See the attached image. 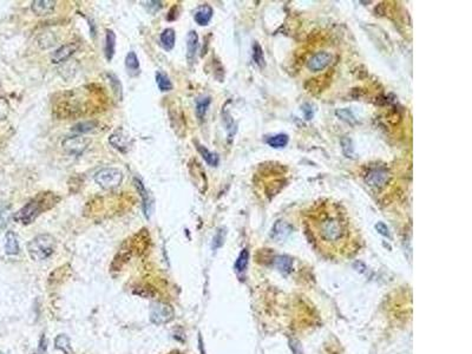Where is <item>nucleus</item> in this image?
Masks as SVG:
<instances>
[{
    "instance_id": "obj_15",
    "label": "nucleus",
    "mask_w": 472,
    "mask_h": 354,
    "mask_svg": "<svg viewBox=\"0 0 472 354\" xmlns=\"http://www.w3.org/2000/svg\"><path fill=\"white\" fill-rule=\"evenodd\" d=\"M19 241L17 235L12 230H8L5 235V252L8 255H17L19 253Z\"/></svg>"
},
{
    "instance_id": "obj_35",
    "label": "nucleus",
    "mask_w": 472,
    "mask_h": 354,
    "mask_svg": "<svg viewBox=\"0 0 472 354\" xmlns=\"http://www.w3.org/2000/svg\"><path fill=\"white\" fill-rule=\"evenodd\" d=\"M0 354H5V353H2V352H0Z\"/></svg>"
},
{
    "instance_id": "obj_34",
    "label": "nucleus",
    "mask_w": 472,
    "mask_h": 354,
    "mask_svg": "<svg viewBox=\"0 0 472 354\" xmlns=\"http://www.w3.org/2000/svg\"><path fill=\"white\" fill-rule=\"evenodd\" d=\"M169 354H182V353H179V352H177V351H174V352H171Z\"/></svg>"
},
{
    "instance_id": "obj_12",
    "label": "nucleus",
    "mask_w": 472,
    "mask_h": 354,
    "mask_svg": "<svg viewBox=\"0 0 472 354\" xmlns=\"http://www.w3.org/2000/svg\"><path fill=\"white\" fill-rule=\"evenodd\" d=\"M212 14H214V11H212L211 6L209 5H201L196 8L194 14V19L195 22L199 24L200 26H206L208 25L209 22L211 20Z\"/></svg>"
},
{
    "instance_id": "obj_24",
    "label": "nucleus",
    "mask_w": 472,
    "mask_h": 354,
    "mask_svg": "<svg viewBox=\"0 0 472 354\" xmlns=\"http://www.w3.org/2000/svg\"><path fill=\"white\" fill-rule=\"evenodd\" d=\"M288 141H289V138H288L287 135L279 134V135L273 136V137L268 138L267 143L269 144L271 148H274V149H281V148H285L286 146H287Z\"/></svg>"
},
{
    "instance_id": "obj_13",
    "label": "nucleus",
    "mask_w": 472,
    "mask_h": 354,
    "mask_svg": "<svg viewBox=\"0 0 472 354\" xmlns=\"http://www.w3.org/2000/svg\"><path fill=\"white\" fill-rule=\"evenodd\" d=\"M56 7V1H50V0H37V1L32 2V11L37 16H49V14L53 13Z\"/></svg>"
},
{
    "instance_id": "obj_33",
    "label": "nucleus",
    "mask_w": 472,
    "mask_h": 354,
    "mask_svg": "<svg viewBox=\"0 0 472 354\" xmlns=\"http://www.w3.org/2000/svg\"><path fill=\"white\" fill-rule=\"evenodd\" d=\"M7 212H5L4 210H0V228H4L7 223Z\"/></svg>"
},
{
    "instance_id": "obj_6",
    "label": "nucleus",
    "mask_w": 472,
    "mask_h": 354,
    "mask_svg": "<svg viewBox=\"0 0 472 354\" xmlns=\"http://www.w3.org/2000/svg\"><path fill=\"white\" fill-rule=\"evenodd\" d=\"M90 143H91L90 138L77 135V136H72V137L65 138L63 143H61V146H63L65 151L69 152L70 155L79 156L88 149V147L90 146Z\"/></svg>"
},
{
    "instance_id": "obj_10",
    "label": "nucleus",
    "mask_w": 472,
    "mask_h": 354,
    "mask_svg": "<svg viewBox=\"0 0 472 354\" xmlns=\"http://www.w3.org/2000/svg\"><path fill=\"white\" fill-rule=\"evenodd\" d=\"M76 50H77V45H75V44H66V45L59 47L58 50H56V51L53 52L51 57L52 63L59 64V63H63L65 60H67V59H69L71 56L76 52Z\"/></svg>"
},
{
    "instance_id": "obj_32",
    "label": "nucleus",
    "mask_w": 472,
    "mask_h": 354,
    "mask_svg": "<svg viewBox=\"0 0 472 354\" xmlns=\"http://www.w3.org/2000/svg\"><path fill=\"white\" fill-rule=\"evenodd\" d=\"M147 8L148 10L151 11V8H153V12L161 10L162 8V2L161 1H148L147 2Z\"/></svg>"
},
{
    "instance_id": "obj_16",
    "label": "nucleus",
    "mask_w": 472,
    "mask_h": 354,
    "mask_svg": "<svg viewBox=\"0 0 472 354\" xmlns=\"http://www.w3.org/2000/svg\"><path fill=\"white\" fill-rule=\"evenodd\" d=\"M125 67L130 77H137L140 75V60L134 51L129 52L125 57Z\"/></svg>"
},
{
    "instance_id": "obj_7",
    "label": "nucleus",
    "mask_w": 472,
    "mask_h": 354,
    "mask_svg": "<svg viewBox=\"0 0 472 354\" xmlns=\"http://www.w3.org/2000/svg\"><path fill=\"white\" fill-rule=\"evenodd\" d=\"M333 60V56L330 55L329 52H318L315 55H313L309 60L307 61V67H308L309 71L312 72H319V71H323L326 69L327 66H329L330 63Z\"/></svg>"
},
{
    "instance_id": "obj_20",
    "label": "nucleus",
    "mask_w": 472,
    "mask_h": 354,
    "mask_svg": "<svg viewBox=\"0 0 472 354\" xmlns=\"http://www.w3.org/2000/svg\"><path fill=\"white\" fill-rule=\"evenodd\" d=\"M55 347L56 350L60 351V352H63L65 354H72L73 352L72 346H71L70 338L66 334L57 335V338L55 339Z\"/></svg>"
},
{
    "instance_id": "obj_4",
    "label": "nucleus",
    "mask_w": 472,
    "mask_h": 354,
    "mask_svg": "<svg viewBox=\"0 0 472 354\" xmlns=\"http://www.w3.org/2000/svg\"><path fill=\"white\" fill-rule=\"evenodd\" d=\"M123 174L116 168H104L94 175V182L105 190L117 188L122 183Z\"/></svg>"
},
{
    "instance_id": "obj_26",
    "label": "nucleus",
    "mask_w": 472,
    "mask_h": 354,
    "mask_svg": "<svg viewBox=\"0 0 472 354\" xmlns=\"http://www.w3.org/2000/svg\"><path fill=\"white\" fill-rule=\"evenodd\" d=\"M248 259H249V253H248L247 249H243L238 255L237 260L235 262V269L238 273H242V271L246 270L247 265H248Z\"/></svg>"
},
{
    "instance_id": "obj_18",
    "label": "nucleus",
    "mask_w": 472,
    "mask_h": 354,
    "mask_svg": "<svg viewBox=\"0 0 472 354\" xmlns=\"http://www.w3.org/2000/svg\"><path fill=\"white\" fill-rule=\"evenodd\" d=\"M291 226L285 221H277V222L274 224L273 230H271V237L276 238V240H282V238H286L291 233Z\"/></svg>"
},
{
    "instance_id": "obj_28",
    "label": "nucleus",
    "mask_w": 472,
    "mask_h": 354,
    "mask_svg": "<svg viewBox=\"0 0 472 354\" xmlns=\"http://www.w3.org/2000/svg\"><path fill=\"white\" fill-rule=\"evenodd\" d=\"M94 125H96L94 122H83L73 126L72 130L77 132H88L94 128Z\"/></svg>"
},
{
    "instance_id": "obj_31",
    "label": "nucleus",
    "mask_w": 472,
    "mask_h": 354,
    "mask_svg": "<svg viewBox=\"0 0 472 354\" xmlns=\"http://www.w3.org/2000/svg\"><path fill=\"white\" fill-rule=\"evenodd\" d=\"M376 229H377L378 232H379L382 235L386 236V237H389V230H388L387 226H386V224L379 222V223H378L377 226H376Z\"/></svg>"
},
{
    "instance_id": "obj_9",
    "label": "nucleus",
    "mask_w": 472,
    "mask_h": 354,
    "mask_svg": "<svg viewBox=\"0 0 472 354\" xmlns=\"http://www.w3.org/2000/svg\"><path fill=\"white\" fill-rule=\"evenodd\" d=\"M134 182H135L136 188H137L138 193H140V195H141L142 200H143V211H144V215H146L147 218H149L150 215H151V211H152L153 201H152L151 197H150L149 193H148V190L146 189V187H144V184H143V183H142L141 179L135 178Z\"/></svg>"
},
{
    "instance_id": "obj_8",
    "label": "nucleus",
    "mask_w": 472,
    "mask_h": 354,
    "mask_svg": "<svg viewBox=\"0 0 472 354\" xmlns=\"http://www.w3.org/2000/svg\"><path fill=\"white\" fill-rule=\"evenodd\" d=\"M109 142L115 149H117L118 151L120 152H126L129 150L130 146H131V138L130 136L126 134L125 131L123 130H117L115 131L114 134L111 135V137L109 138Z\"/></svg>"
},
{
    "instance_id": "obj_17",
    "label": "nucleus",
    "mask_w": 472,
    "mask_h": 354,
    "mask_svg": "<svg viewBox=\"0 0 472 354\" xmlns=\"http://www.w3.org/2000/svg\"><path fill=\"white\" fill-rule=\"evenodd\" d=\"M115 50H116V34L112 30H106V35H105V47H104V52H105V57L109 61L112 60L115 56Z\"/></svg>"
},
{
    "instance_id": "obj_5",
    "label": "nucleus",
    "mask_w": 472,
    "mask_h": 354,
    "mask_svg": "<svg viewBox=\"0 0 472 354\" xmlns=\"http://www.w3.org/2000/svg\"><path fill=\"white\" fill-rule=\"evenodd\" d=\"M175 318V311H174L173 306L165 302H155L151 305L150 308V321L153 324H169L170 321L174 320Z\"/></svg>"
},
{
    "instance_id": "obj_2",
    "label": "nucleus",
    "mask_w": 472,
    "mask_h": 354,
    "mask_svg": "<svg viewBox=\"0 0 472 354\" xmlns=\"http://www.w3.org/2000/svg\"><path fill=\"white\" fill-rule=\"evenodd\" d=\"M59 197L53 193H40L29 203H26L22 209H19L13 215V220L18 223L30 224L34 222L39 215L50 210L59 202Z\"/></svg>"
},
{
    "instance_id": "obj_23",
    "label": "nucleus",
    "mask_w": 472,
    "mask_h": 354,
    "mask_svg": "<svg viewBox=\"0 0 472 354\" xmlns=\"http://www.w3.org/2000/svg\"><path fill=\"white\" fill-rule=\"evenodd\" d=\"M210 97H200L196 99V116L200 120L205 118L206 110H208L209 105H210Z\"/></svg>"
},
{
    "instance_id": "obj_11",
    "label": "nucleus",
    "mask_w": 472,
    "mask_h": 354,
    "mask_svg": "<svg viewBox=\"0 0 472 354\" xmlns=\"http://www.w3.org/2000/svg\"><path fill=\"white\" fill-rule=\"evenodd\" d=\"M388 179V174L386 173L385 170L382 169H376L372 170L368 176L366 177V182L371 185V187H376V188H382L386 184Z\"/></svg>"
},
{
    "instance_id": "obj_22",
    "label": "nucleus",
    "mask_w": 472,
    "mask_h": 354,
    "mask_svg": "<svg viewBox=\"0 0 472 354\" xmlns=\"http://www.w3.org/2000/svg\"><path fill=\"white\" fill-rule=\"evenodd\" d=\"M155 77H156V84H157L158 88L162 91V92H167V91H170L171 88H173V83H171L170 78L165 75L164 72H162V71H157Z\"/></svg>"
},
{
    "instance_id": "obj_30",
    "label": "nucleus",
    "mask_w": 472,
    "mask_h": 354,
    "mask_svg": "<svg viewBox=\"0 0 472 354\" xmlns=\"http://www.w3.org/2000/svg\"><path fill=\"white\" fill-rule=\"evenodd\" d=\"M108 76H109V78H110V83L112 84V87H114L115 92H116L117 94H119V97H122V94H120V93H122V88H120V83L117 79V77L115 75H112V73H110V75H108Z\"/></svg>"
},
{
    "instance_id": "obj_3",
    "label": "nucleus",
    "mask_w": 472,
    "mask_h": 354,
    "mask_svg": "<svg viewBox=\"0 0 472 354\" xmlns=\"http://www.w3.org/2000/svg\"><path fill=\"white\" fill-rule=\"evenodd\" d=\"M56 249V240L50 234H40L28 243V252L34 261H44L52 255Z\"/></svg>"
},
{
    "instance_id": "obj_14",
    "label": "nucleus",
    "mask_w": 472,
    "mask_h": 354,
    "mask_svg": "<svg viewBox=\"0 0 472 354\" xmlns=\"http://www.w3.org/2000/svg\"><path fill=\"white\" fill-rule=\"evenodd\" d=\"M199 47V35L195 31H190L187 35V59L189 63H193Z\"/></svg>"
},
{
    "instance_id": "obj_21",
    "label": "nucleus",
    "mask_w": 472,
    "mask_h": 354,
    "mask_svg": "<svg viewBox=\"0 0 472 354\" xmlns=\"http://www.w3.org/2000/svg\"><path fill=\"white\" fill-rule=\"evenodd\" d=\"M196 146H197L196 147L197 150H199L201 156H202L203 159H205L206 163L210 165V167H217L220 159H218V156L216 155V153L209 151V150L206 149V147L201 146V144H199V143H196Z\"/></svg>"
},
{
    "instance_id": "obj_25",
    "label": "nucleus",
    "mask_w": 472,
    "mask_h": 354,
    "mask_svg": "<svg viewBox=\"0 0 472 354\" xmlns=\"http://www.w3.org/2000/svg\"><path fill=\"white\" fill-rule=\"evenodd\" d=\"M275 266L277 269L283 271V273H289L293 267V260L288 256H277L275 259Z\"/></svg>"
},
{
    "instance_id": "obj_1",
    "label": "nucleus",
    "mask_w": 472,
    "mask_h": 354,
    "mask_svg": "<svg viewBox=\"0 0 472 354\" xmlns=\"http://www.w3.org/2000/svg\"><path fill=\"white\" fill-rule=\"evenodd\" d=\"M347 232V222L339 211H324L319 214L315 222V233L324 243H340L346 237Z\"/></svg>"
},
{
    "instance_id": "obj_29",
    "label": "nucleus",
    "mask_w": 472,
    "mask_h": 354,
    "mask_svg": "<svg viewBox=\"0 0 472 354\" xmlns=\"http://www.w3.org/2000/svg\"><path fill=\"white\" fill-rule=\"evenodd\" d=\"M224 236H226V232L224 229H220L216 233V235L214 236V240H212V249H217L223 244L224 242Z\"/></svg>"
},
{
    "instance_id": "obj_27",
    "label": "nucleus",
    "mask_w": 472,
    "mask_h": 354,
    "mask_svg": "<svg viewBox=\"0 0 472 354\" xmlns=\"http://www.w3.org/2000/svg\"><path fill=\"white\" fill-rule=\"evenodd\" d=\"M253 59L260 67L265 66L264 52H262V49H261V46H260L259 43H255L253 45Z\"/></svg>"
},
{
    "instance_id": "obj_19",
    "label": "nucleus",
    "mask_w": 472,
    "mask_h": 354,
    "mask_svg": "<svg viewBox=\"0 0 472 354\" xmlns=\"http://www.w3.org/2000/svg\"><path fill=\"white\" fill-rule=\"evenodd\" d=\"M175 39L176 34L173 29H165L161 33V37H159L162 47H163L164 50H167V51H170V50L174 49V46H175Z\"/></svg>"
}]
</instances>
